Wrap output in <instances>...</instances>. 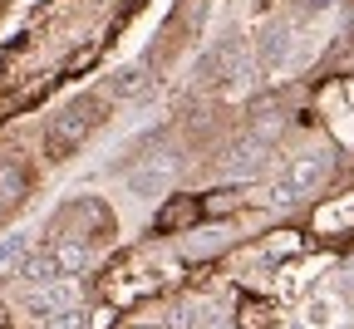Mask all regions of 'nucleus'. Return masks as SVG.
Wrapping results in <instances>:
<instances>
[{
    "instance_id": "nucleus-5",
    "label": "nucleus",
    "mask_w": 354,
    "mask_h": 329,
    "mask_svg": "<svg viewBox=\"0 0 354 329\" xmlns=\"http://www.w3.org/2000/svg\"><path fill=\"white\" fill-rule=\"evenodd\" d=\"M325 167H330V158H325V153H305V158H295V162H290V172H286L281 182L290 187L295 197H310V192H315V187L325 182Z\"/></svg>"
},
{
    "instance_id": "nucleus-14",
    "label": "nucleus",
    "mask_w": 354,
    "mask_h": 329,
    "mask_svg": "<svg viewBox=\"0 0 354 329\" xmlns=\"http://www.w3.org/2000/svg\"><path fill=\"white\" fill-rule=\"evenodd\" d=\"M216 241H227V226H212V231H202V236H192L197 251H202V246H216Z\"/></svg>"
},
{
    "instance_id": "nucleus-9",
    "label": "nucleus",
    "mask_w": 354,
    "mask_h": 329,
    "mask_svg": "<svg viewBox=\"0 0 354 329\" xmlns=\"http://www.w3.org/2000/svg\"><path fill=\"white\" fill-rule=\"evenodd\" d=\"M30 192V172L20 162H0V207H15Z\"/></svg>"
},
{
    "instance_id": "nucleus-2",
    "label": "nucleus",
    "mask_w": 354,
    "mask_h": 329,
    "mask_svg": "<svg viewBox=\"0 0 354 329\" xmlns=\"http://www.w3.org/2000/svg\"><path fill=\"white\" fill-rule=\"evenodd\" d=\"M99 113H104V99H79V104H69V109L59 113L55 133H50V153H55V158H59V153H74L84 138H88V128H94Z\"/></svg>"
},
{
    "instance_id": "nucleus-8",
    "label": "nucleus",
    "mask_w": 354,
    "mask_h": 329,
    "mask_svg": "<svg viewBox=\"0 0 354 329\" xmlns=\"http://www.w3.org/2000/svg\"><path fill=\"white\" fill-rule=\"evenodd\" d=\"M143 84H148V59H133L109 74V99H133V93H143Z\"/></svg>"
},
{
    "instance_id": "nucleus-6",
    "label": "nucleus",
    "mask_w": 354,
    "mask_h": 329,
    "mask_svg": "<svg viewBox=\"0 0 354 329\" xmlns=\"http://www.w3.org/2000/svg\"><path fill=\"white\" fill-rule=\"evenodd\" d=\"M290 39H295L290 25H271V30H266V39H261V50H256V69H261V74H276V69L286 64V55H290Z\"/></svg>"
},
{
    "instance_id": "nucleus-12",
    "label": "nucleus",
    "mask_w": 354,
    "mask_h": 329,
    "mask_svg": "<svg viewBox=\"0 0 354 329\" xmlns=\"http://www.w3.org/2000/svg\"><path fill=\"white\" fill-rule=\"evenodd\" d=\"M25 251H30V241L20 236V231H15V236H6V241H0V275H10L20 261H25Z\"/></svg>"
},
{
    "instance_id": "nucleus-15",
    "label": "nucleus",
    "mask_w": 354,
    "mask_h": 329,
    "mask_svg": "<svg viewBox=\"0 0 354 329\" xmlns=\"http://www.w3.org/2000/svg\"><path fill=\"white\" fill-rule=\"evenodd\" d=\"M192 324H197V310H192V305L172 314V329H192Z\"/></svg>"
},
{
    "instance_id": "nucleus-13",
    "label": "nucleus",
    "mask_w": 354,
    "mask_h": 329,
    "mask_svg": "<svg viewBox=\"0 0 354 329\" xmlns=\"http://www.w3.org/2000/svg\"><path fill=\"white\" fill-rule=\"evenodd\" d=\"M44 329H84L79 305H74V310H64V314H55V319H44Z\"/></svg>"
},
{
    "instance_id": "nucleus-10",
    "label": "nucleus",
    "mask_w": 354,
    "mask_h": 329,
    "mask_svg": "<svg viewBox=\"0 0 354 329\" xmlns=\"http://www.w3.org/2000/svg\"><path fill=\"white\" fill-rule=\"evenodd\" d=\"M84 261H88L84 241H64V246H55V265H59V275H79Z\"/></svg>"
},
{
    "instance_id": "nucleus-4",
    "label": "nucleus",
    "mask_w": 354,
    "mask_h": 329,
    "mask_svg": "<svg viewBox=\"0 0 354 329\" xmlns=\"http://www.w3.org/2000/svg\"><path fill=\"white\" fill-rule=\"evenodd\" d=\"M64 310H74V290H69V285H59V280H50V285H35V290H25V314H30L35 324L55 319V314H64Z\"/></svg>"
},
{
    "instance_id": "nucleus-16",
    "label": "nucleus",
    "mask_w": 354,
    "mask_h": 329,
    "mask_svg": "<svg viewBox=\"0 0 354 329\" xmlns=\"http://www.w3.org/2000/svg\"><path fill=\"white\" fill-rule=\"evenodd\" d=\"M138 329H153V324H138Z\"/></svg>"
},
{
    "instance_id": "nucleus-1",
    "label": "nucleus",
    "mask_w": 354,
    "mask_h": 329,
    "mask_svg": "<svg viewBox=\"0 0 354 329\" xmlns=\"http://www.w3.org/2000/svg\"><path fill=\"white\" fill-rule=\"evenodd\" d=\"M271 143H276V118H266V128H251L241 143L227 148L221 172H227V177H251V172H261L266 158H271Z\"/></svg>"
},
{
    "instance_id": "nucleus-7",
    "label": "nucleus",
    "mask_w": 354,
    "mask_h": 329,
    "mask_svg": "<svg viewBox=\"0 0 354 329\" xmlns=\"http://www.w3.org/2000/svg\"><path fill=\"white\" fill-rule=\"evenodd\" d=\"M20 280L35 290V285H50V280H59V265H55V251H25V261L15 265Z\"/></svg>"
},
{
    "instance_id": "nucleus-11",
    "label": "nucleus",
    "mask_w": 354,
    "mask_h": 329,
    "mask_svg": "<svg viewBox=\"0 0 354 329\" xmlns=\"http://www.w3.org/2000/svg\"><path fill=\"white\" fill-rule=\"evenodd\" d=\"M335 314H339V305H335L330 295H315V300L305 305V324H300V329H325Z\"/></svg>"
},
{
    "instance_id": "nucleus-3",
    "label": "nucleus",
    "mask_w": 354,
    "mask_h": 329,
    "mask_svg": "<svg viewBox=\"0 0 354 329\" xmlns=\"http://www.w3.org/2000/svg\"><path fill=\"white\" fill-rule=\"evenodd\" d=\"M172 172H177V158L172 153H158V158H148V162H138L128 172V192L133 197H158L162 187L172 182Z\"/></svg>"
}]
</instances>
